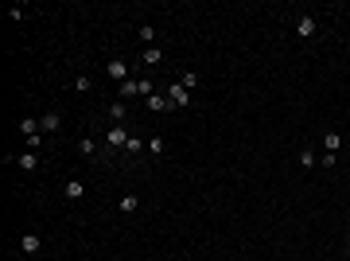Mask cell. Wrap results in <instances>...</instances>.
<instances>
[{
	"label": "cell",
	"instance_id": "cell-23",
	"mask_svg": "<svg viewBox=\"0 0 350 261\" xmlns=\"http://www.w3.org/2000/svg\"><path fill=\"white\" fill-rule=\"evenodd\" d=\"M179 82H183V86H187V90H195V86H199V74H183V78H179Z\"/></svg>",
	"mask_w": 350,
	"mask_h": 261
},
{
	"label": "cell",
	"instance_id": "cell-3",
	"mask_svg": "<svg viewBox=\"0 0 350 261\" xmlns=\"http://www.w3.org/2000/svg\"><path fill=\"white\" fill-rule=\"evenodd\" d=\"M167 98H171V105H187V102H191V90H187L183 82H175V86L167 90Z\"/></svg>",
	"mask_w": 350,
	"mask_h": 261
},
{
	"label": "cell",
	"instance_id": "cell-4",
	"mask_svg": "<svg viewBox=\"0 0 350 261\" xmlns=\"http://www.w3.org/2000/svg\"><path fill=\"white\" fill-rule=\"evenodd\" d=\"M148 109H152V113H167V109H175V105H171L167 94H152V98H148Z\"/></svg>",
	"mask_w": 350,
	"mask_h": 261
},
{
	"label": "cell",
	"instance_id": "cell-10",
	"mask_svg": "<svg viewBox=\"0 0 350 261\" xmlns=\"http://www.w3.org/2000/svg\"><path fill=\"white\" fill-rule=\"evenodd\" d=\"M20 250H24V254H39V238H35V234H24Z\"/></svg>",
	"mask_w": 350,
	"mask_h": 261
},
{
	"label": "cell",
	"instance_id": "cell-18",
	"mask_svg": "<svg viewBox=\"0 0 350 261\" xmlns=\"http://www.w3.org/2000/svg\"><path fill=\"white\" fill-rule=\"evenodd\" d=\"M148 152H152V156H163V137H152V141H148Z\"/></svg>",
	"mask_w": 350,
	"mask_h": 261
},
{
	"label": "cell",
	"instance_id": "cell-13",
	"mask_svg": "<svg viewBox=\"0 0 350 261\" xmlns=\"http://www.w3.org/2000/svg\"><path fill=\"white\" fill-rule=\"evenodd\" d=\"M121 98H140V90H136V82L129 78V82H121Z\"/></svg>",
	"mask_w": 350,
	"mask_h": 261
},
{
	"label": "cell",
	"instance_id": "cell-8",
	"mask_svg": "<svg viewBox=\"0 0 350 261\" xmlns=\"http://www.w3.org/2000/svg\"><path fill=\"white\" fill-rule=\"evenodd\" d=\"M16 164H20V168H24V172H35V168H39V156H35V152H31V148H27V152H24V156L16 160Z\"/></svg>",
	"mask_w": 350,
	"mask_h": 261
},
{
	"label": "cell",
	"instance_id": "cell-20",
	"mask_svg": "<svg viewBox=\"0 0 350 261\" xmlns=\"http://www.w3.org/2000/svg\"><path fill=\"white\" fill-rule=\"evenodd\" d=\"M82 191H86V187H82V183H78V179H70V183H66V195H70V199H78V195H82Z\"/></svg>",
	"mask_w": 350,
	"mask_h": 261
},
{
	"label": "cell",
	"instance_id": "cell-5",
	"mask_svg": "<svg viewBox=\"0 0 350 261\" xmlns=\"http://www.w3.org/2000/svg\"><path fill=\"white\" fill-rule=\"evenodd\" d=\"M20 133H24L27 141H35V137H39L43 129H39V121H35V117H24V121H20Z\"/></svg>",
	"mask_w": 350,
	"mask_h": 261
},
{
	"label": "cell",
	"instance_id": "cell-9",
	"mask_svg": "<svg viewBox=\"0 0 350 261\" xmlns=\"http://www.w3.org/2000/svg\"><path fill=\"white\" fill-rule=\"evenodd\" d=\"M109 117H113V125H125V117H129V105H109Z\"/></svg>",
	"mask_w": 350,
	"mask_h": 261
},
{
	"label": "cell",
	"instance_id": "cell-6",
	"mask_svg": "<svg viewBox=\"0 0 350 261\" xmlns=\"http://www.w3.org/2000/svg\"><path fill=\"white\" fill-rule=\"evenodd\" d=\"M58 125H62L58 113H43V117H39V129H43V133H58Z\"/></svg>",
	"mask_w": 350,
	"mask_h": 261
},
{
	"label": "cell",
	"instance_id": "cell-24",
	"mask_svg": "<svg viewBox=\"0 0 350 261\" xmlns=\"http://www.w3.org/2000/svg\"><path fill=\"white\" fill-rule=\"evenodd\" d=\"M347 258H350V242H347Z\"/></svg>",
	"mask_w": 350,
	"mask_h": 261
},
{
	"label": "cell",
	"instance_id": "cell-19",
	"mask_svg": "<svg viewBox=\"0 0 350 261\" xmlns=\"http://www.w3.org/2000/svg\"><path fill=\"white\" fill-rule=\"evenodd\" d=\"M90 86H94V82H90V78H86V74H78V78H74V90H78V94H86V90H90Z\"/></svg>",
	"mask_w": 350,
	"mask_h": 261
},
{
	"label": "cell",
	"instance_id": "cell-22",
	"mask_svg": "<svg viewBox=\"0 0 350 261\" xmlns=\"http://www.w3.org/2000/svg\"><path fill=\"white\" fill-rule=\"evenodd\" d=\"M140 39H144V43H152V39H156V28H152V24H144V28H140Z\"/></svg>",
	"mask_w": 350,
	"mask_h": 261
},
{
	"label": "cell",
	"instance_id": "cell-7",
	"mask_svg": "<svg viewBox=\"0 0 350 261\" xmlns=\"http://www.w3.org/2000/svg\"><path fill=\"white\" fill-rule=\"evenodd\" d=\"M296 31H300L303 39H307V35H315V20H311V16H300V20H296Z\"/></svg>",
	"mask_w": 350,
	"mask_h": 261
},
{
	"label": "cell",
	"instance_id": "cell-16",
	"mask_svg": "<svg viewBox=\"0 0 350 261\" xmlns=\"http://www.w3.org/2000/svg\"><path fill=\"white\" fill-rule=\"evenodd\" d=\"M136 207H140V199H136V195H125V199H121V210H125V214H133Z\"/></svg>",
	"mask_w": 350,
	"mask_h": 261
},
{
	"label": "cell",
	"instance_id": "cell-14",
	"mask_svg": "<svg viewBox=\"0 0 350 261\" xmlns=\"http://www.w3.org/2000/svg\"><path fill=\"white\" fill-rule=\"evenodd\" d=\"M323 145H327V152H339V145H343V137H339V133H327V137H323Z\"/></svg>",
	"mask_w": 350,
	"mask_h": 261
},
{
	"label": "cell",
	"instance_id": "cell-11",
	"mask_svg": "<svg viewBox=\"0 0 350 261\" xmlns=\"http://www.w3.org/2000/svg\"><path fill=\"white\" fill-rule=\"evenodd\" d=\"M160 58H163V51H160V47H148V51L140 55V62H144V66H156Z\"/></svg>",
	"mask_w": 350,
	"mask_h": 261
},
{
	"label": "cell",
	"instance_id": "cell-21",
	"mask_svg": "<svg viewBox=\"0 0 350 261\" xmlns=\"http://www.w3.org/2000/svg\"><path fill=\"white\" fill-rule=\"evenodd\" d=\"M300 164H303V168H315V152H311V148H303V152H300Z\"/></svg>",
	"mask_w": 350,
	"mask_h": 261
},
{
	"label": "cell",
	"instance_id": "cell-12",
	"mask_svg": "<svg viewBox=\"0 0 350 261\" xmlns=\"http://www.w3.org/2000/svg\"><path fill=\"white\" fill-rule=\"evenodd\" d=\"M136 90H140V98H152V94H156V82H152V78H140Z\"/></svg>",
	"mask_w": 350,
	"mask_h": 261
},
{
	"label": "cell",
	"instance_id": "cell-1",
	"mask_svg": "<svg viewBox=\"0 0 350 261\" xmlns=\"http://www.w3.org/2000/svg\"><path fill=\"white\" fill-rule=\"evenodd\" d=\"M129 137H133V133H129L125 125H113V129L105 133V145H109V148H125V145H129Z\"/></svg>",
	"mask_w": 350,
	"mask_h": 261
},
{
	"label": "cell",
	"instance_id": "cell-15",
	"mask_svg": "<svg viewBox=\"0 0 350 261\" xmlns=\"http://www.w3.org/2000/svg\"><path fill=\"white\" fill-rule=\"evenodd\" d=\"M78 152H82V156H94V152H98V145H94L90 137H82V141H78Z\"/></svg>",
	"mask_w": 350,
	"mask_h": 261
},
{
	"label": "cell",
	"instance_id": "cell-2",
	"mask_svg": "<svg viewBox=\"0 0 350 261\" xmlns=\"http://www.w3.org/2000/svg\"><path fill=\"white\" fill-rule=\"evenodd\" d=\"M105 74H109L113 82H129V62H125V58H113V62L105 66Z\"/></svg>",
	"mask_w": 350,
	"mask_h": 261
},
{
	"label": "cell",
	"instance_id": "cell-17",
	"mask_svg": "<svg viewBox=\"0 0 350 261\" xmlns=\"http://www.w3.org/2000/svg\"><path fill=\"white\" fill-rule=\"evenodd\" d=\"M140 148H144V141H140V137H129V145H125V152H129V156H136Z\"/></svg>",
	"mask_w": 350,
	"mask_h": 261
}]
</instances>
